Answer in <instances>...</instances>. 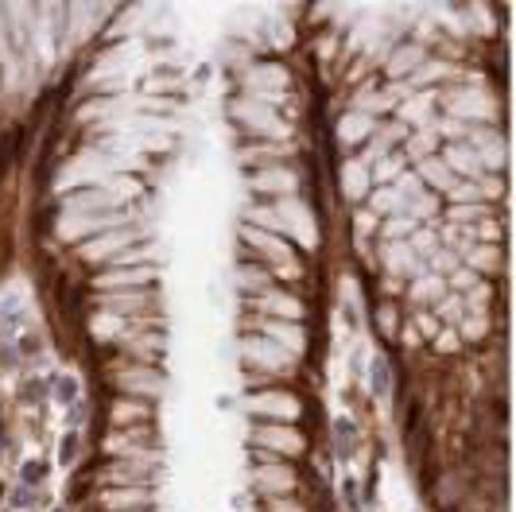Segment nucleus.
I'll use <instances>...</instances> for the list:
<instances>
[{
    "instance_id": "obj_1",
    "label": "nucleus",
    "mask_w": 516,
    "mask_h": 512,
    "mask_svg": "<svg viewBox=\"0 0 516 512\" xmlns=\"http://www.w3.org/2000/svg\"><path fill=\"white\" fill-rule=\"evenodd\" d=\"M101 504L105 509H140V504H152V497L144 489H136V485H125V489L101 493Z\"/></svg>"
},
{
    "instance_id": "obj_2",
    "label": "nucleus",
    "mask_w": 516,
    "mask_h": 512,
    "mask_svg": "<svg viewBox=\"0 0 516 512\" xmlns=\"http://www.w3.org/2000/svg\"><path fill=\"white\" fill-rule=\"evenodd\" d=\"M156 280V268H121V272H109L101 276V287H121V284H152Z\"/></svg>"
},
{
    "instance_id": "obj_3",
    "label": "nucleus",
    "mask_w": 516,
    "mask_h": 512,
    "mask_svg": "<svg viewBox=\"0 0 516 512\" xmlns=\"http://www.w3.org/2000/svg\"><path fill=\"white\" fill-rule=\"evenodd\" d=\"M244 237H249V241H256V245H260L264 253H272V256H287V248H283V241H280V237L256 233V229H244Z\"/></svg>"
},
{
    "instance_id": "obj_4",
    "label": "nucleus",
    "mask_w": 516,
    "mask_h": 512,
    "mask_svg": "<svg viewBox=\"0 0 516 512\" xmlns=\"http://www.w3.org/2000/svg\"><path fill=\"white\" fill-rule=\"evenodd\" d=\"M260 477L268 485H276V489H292V473H287V470H264Z\"/></svg>"
},
{
    "instance_id": "obj_5",
    "label": "nucleus",
    "mask_w": 516,
    "mask_h": 512,
    "mask_svg": "<svg viewBox=\"0 0 516 512\" xmlns=\"http://www.w3.org/2000/svg\"><path fill=\"white\" fill-rule=\"evenodd\" d=\"M268 330H272V334H280L287 345H303V338H295V334H292V330H287L283 322H268Z\"/></svg>"
},
{
    "instance_id": "obj_6",
    "label": "nucleus",
    "mask_w": 516,
    "mask_h": 512,
    "mask_svg": "<svg viewBox=\"0 0 516 512\" xmlns=\"http://www.w3.org/2000/svg\"><path fill=\"white\" fill-rule=\"evenodd\" d=\"M373 376H377V388L384 392V388H389V373H384V361H377V373H373Z\"/></svg>"
},
{
    "instance_id": "obj_7",
    "label": "nucleus",
    "mask_w": 516,
    "mask_h": 512,
    "mask_svg": "<svg viewBox=\"0 0 516 512\" xmlns=\"http://www.w3.org/2000/svg\"><path fill=\"white\" fill-rule=\"evenodd\" d=\"M24 477H28V482H39V477H43V466H28V470H24Z\"/></svg>"
}]
</instances>
